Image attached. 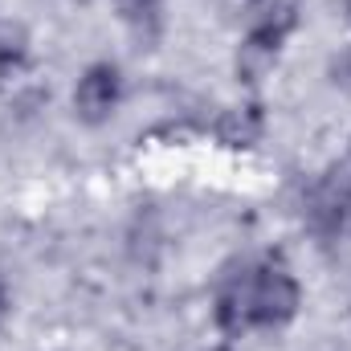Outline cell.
<instances>
[{
	"label": "cell",
	"instance_id": "obj_1",
	"mask_svg": "<svg viewBox=\"0 0 351 351\" xmlns=\"http://www.w3.org/2000/svg\"><path fill=\"white\" fill-rule=\"evenodd\" d=\"M306 221L327 245L351 241V147L315 180L306 196Z\"/></svg>",
	"mask_w": 351,
	"mask_h": 351
},
{
	"label": "cell",
	"instance_id": "obj_2",
	"mask_svg": "<svg viewBox=\"0 0 351 351\" xmlns=\"http://www.w3.org/2000/svg\"><path fill=\"white\" fill-rule=\"evenodd\" d=\"M302 290L282 262L250 269V327H286L298 315Z\"/></svg>",
	"mask_w": 351,
	"mask_h": 351
},
{
	"label": "cell",
	"instance_id": "obj_3",
	"mask_svg": "<svg viewBox=\"0 0 351 351\" xmlns=\"http://www.w3.org/2000/svg\"><path fill=\"white\" fill-rule=\"evenodd\" d=\"M294 25H298V8L274 12V16H262V21H254V25H250V33H245V37H241V45H237V58H233L237 78H241L245 86L262 82L265 74L278 66V58H282L286 37L294 33Z\"/></svg>",
	"mask_w": 351,
	"mask_h": 351
},
{
	"label": "cell",
	"instance_id": "obj_4",
	"mask_svg": "<svg viewBox=\"0 0 351 351\" xmlns=\"http://www.w3.org/2000/svg\"><path fill=\"white\" fill-rule=\"evenodd\" d=\"M119 102H123V74H119V66H110V62L86 66L78 86H74V114L86 127H98V123H106L119 110Z\"/></svg>",
	"mask_w": 351,
	"mask_h": 351
},
{
	"label": "cell",
	"instance_id": "obj_5",
	"mask_svg": "<svg viewBox=\"0 0 351 351\" xmlns=\"http://www.w3.org/2000/svg\"><path fill=\"white\" fill-rule=\"evenodd\" d=\"M213 315H217L221 335H229V339H237V335L250 331V269L229 274V278L217 286Z\"/></svg>",
	"mask_w": 351,
	"mask_h": 351
},
{
	"label": "cell",
	"instance_id": "obj_6",
	"mask_svg": "<svg viewBox=\"0 0 351 351\" xmlns=\"http://www.w3.org/2000/svg\"><path fill=\"white\" fill-rule=\"evenodd\" d=\"M265 131L262 106H237V110H225L221 123H217V135L225 147H254Z\"/></svg>",
	"mask_w": 351,
	"mask_h": 351
},
{
	"label": "cell",
	"instance_id": "obj_7",
	"mask_svg": "<svg viewBox=\"0 0 351 351\" xmlns=\"http://www.w3.org/2000/svg\"><path fill=\"white\" fill-rule=\"evenodd\" d=\"M29 62V33L12 21H0V74H21Z\"/></svg>",
	"mask_w": 351,
	"mask_h": 351
},
{
	"label": "cell",
	"instance_id": "obj_8",
	"mask_svg": "<svg viewBox=\"0 0 351 351\" xmlns=\"http://www.w3.org/2000/svg\"><path fill=\"white\" fill-rule=\"evenodd\" d=\"M331 86L335 90H343V94H351V45H343L335 58H331Z\"/></svg>",
	"mask_w": 351,
	"mask_h": 351
},
{
	"label": "cell",
	"instance_id": "obj_9",
	"mask_svg": "<svg viewBox=\"0 0 351 351\" xmlns=\"http://www.w3.org/2000/svg\"><path fill=\"white\" fill-rule=\"evenodd\" d=\"M160 8V0H119V12L127 16V21H143V16H152Z\"/></svg>",
	"mask_w": 351,
	"mask_h": 351
},
{
	"label": "cell",
	"instance_id": "obj_10",
	"mask_svg": "<svg viewBox=\"0 0 351 351\" xmlns=\"http://www.w3.org/2000/svg\"><path fill=\"white\" fill-rule=\"evenodd\" d=\"M250 4V16L254 21H262V16H274V12H286V8H294V0H245Z\"/></svg>",
	"mask_w": 351,
	"mask_h": 351
},
{
	"label": "cell",
	"instance_id": "obj_11",
	"mask_svg": "<svg viewBox=\"0 0 351 351\" xmlns=\"http://www.w3.org/2000/svg\"><path fill=\"white\" fill-rule=\"evenodd\" d=\"M8 311H12V298H8V286L0 282V323L8 319Z\"/></svg>",
	"mask_w": 351,
	"mask_h": 351
},
{
	"label": "cell",
	"instance_id": "obj_12",
	"mask_svg": "<svg viewBox=\"0 0 351 351\" xmlns=\"http://www.w3.org/2000/svg\"><path fill=\"white\" fill-rule=\"evenodd\" d=\"M343 16H348V25H351V0H343Z\"/></svg>",
	"mask_w": 351,
	"mask_h": 351
},
{
	"label": "cell",
	"instance_id": "obj_13",
	"mask_svg": "<svg viewBox=\"0 0 351 351\" xmlns=\"http://www.w3.org/2000/svg\"><path fill=\"white\" fill-rule=\"evenodd\" d=\"M217 351H229V348H217Z\"/></svg>",
	"mask_w": 351,
	"mask_h": 351
}]
</instances>
